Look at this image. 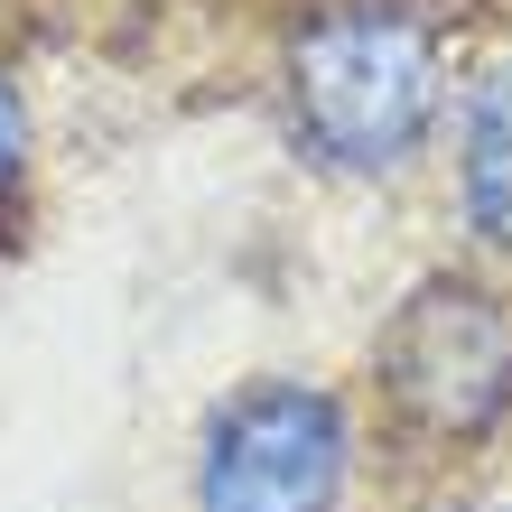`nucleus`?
<instances>
[{
    "instance_id": "f257e3e1",
    "label": "nucleus",
    "mask_w": 512,
    "mask_h": 512,
    "mask_svg": "<svg viewBox=\"0 0 512 512\" xmlns=\"http://www.w3.org/2000/svg\"><path fill=\"white\" fill-rule=\"evenodd\" d=\"M466 84L447 0H280L261 38V112L289 168L345 196H401L438 168Z\"/></svg>"
},
{
    "instance_id": "f03ea898",
    "label": "nucleus",
    "mask_w": 512,
    "mask_h": 512,
    "mask_svg": "<svg viewBox=\"0 0 512 512\" xmlns=\"http://www.w3.org/2000/svg\"><path fill=\"white\" fill-rule=\"evenodd\" d=\"M354 401L391 485H457L512 457V280L466 252L419 261L354 354Z\"/></svg>"
},
{
    "instance_id": "7ed1b4c3",
    "label": "nucleus",
    "mask_w": 512,
    "mask_h": 512,
    "mask_svg": "<svg viewBox=\"0 0 512 512\" xmlns=\"http://www.w3.org/2000/svg\"><path fill=\"white\" fill-rule=\"evenodd\" d=\"M391 485L345 373L261 364L233 373L187 429V512H373Z\"/></svg>"
},
{
    "instance_id": "20e7f679",
    "label": "nucleus",
    "mask_w": 512,
    "mask_h": 512,
    "mask_svg": "<svg viewBox=\"0 0 512 512\" xmlns=\"http://www.w3.org/2000/svg\"><path fill=\"white\" fill-rule=\"evenodd\" d=\"M429 177H438L457 252L512 280V47L466 56V84H457V112H447Z\"/></svg>"
},
{
    "instance_id": "39448f33",
    "label": "nucleus",
    "mask_w": 512,
    "mask_h": 512,
    "mask_svg": "<svg viewBox=\"0 0 512 512\" xmlns=\"http://www.w3.org/2000/svg\"><path fill=\"white\" fill-rule=\"evenodd\" d=\"M38 187H47V103L19 47H0V252L28 243L38 224Z\"/></svg>"
}]
</instances>
